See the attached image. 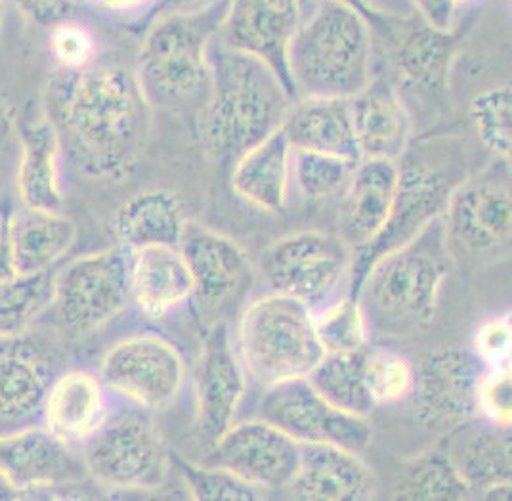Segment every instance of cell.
Returning a JSON list of instances; mask_svg holds the SVG:
<instances>
[{
	"mask_svg": "<svg viewBox=\"0 0 512 501\" xmlns=\"http://www.w3.org/2000/svg\"><path fill=\"white\" fill-rule=\"evenodd\" d=\"M50 98L54 127L79 171L109 180L128 175L148 144L153 109L132 69L98 60L83 71L56 69Z\"/></svg>",
	"mask_w": 512,
	"mask_h": 501,
	"instance_id": "1",
	"label": "cell"
},
{
	"mask_svg": "<svg viewBox=\"0 0 512 501\" xmlns=\"http://www.w3.org/2000/svg\"><path fill=\"white\" fill-rule=\"evenodd\" d=\"M209 94L197 113V136L218 163L239 155L281 129L295 96L272 67L220 43L209 44Z\"/></svg>",
	"mask_w": 512,
	"mask_h": 501,
	"instance_id": "2",
	"label": "cell"
},
{
	"mask_svg": "<svg viewBox=\"0 0 512 501\" xmlns=\"http://www.w3.org/2000/svg\"><path fill=\"white\" fill-rule=\"evenodd\" d=\"M451 264L442 217L373 262L352 291L369 335L413 339L432 326Z\"/></svg>",
	"mask_w": 512,
	"mask_h": 501,
	"instance_id": "3",
	"label": "cell"
},
{
	"mask_svg": "<svg viewBox=\"0 0 512 501\" xmlns=\"http://www.w3.org/2000/svg\"><path fill=\"white\" fill-rule=\"evenodd\" d=\"M373 29L341 0H302L289 46L295 98H352L373 79Z\"/></svg>",
	"mask_w": 512,
	"mask_h": 501,
	"instance_id": "4",
	"label": "cell"
},
{
	"mask_svg": "<svg viewBox=\"0 0 512 501\" xmlns=\"http://www.w3.org/2000/svg\"><path fill=\"white\" fill-rule=\"evenodd\" d=\"M228 0L186 12H163L140 46L136 79L151 108L201 111L209 94V44L218 33Z\"/></svg>",
	"mask_w": 512,
	"mask_h": 501,
	"instance_id": "5",
	"label": "cell"
},
{
	"mask_svg": "<svg viewBox=\"0 0 512 501\" xmlns=\"http://www.w3.org/2000/svg\"><path fill=\"white\" fill-rule=\"evenodd\" d=\"M235 350L247 375L264 387L308 377L325 354L316 335L312 308L276 291L243 308Z\"/></svg>",
	"mask_w": 512,
	"mask_h": 501,
	"instance_id": "6",
	"label": "cell"
},
{
	"mask_svg": "<svg viewBox=\"0 0 512 501\" xmlns=\"http://www.w3.org/2000/svg\"><path fill=\"white\" fill-rule=\"evenodd\" d=\"M86 475L109 490L155 492L171 471V454L150 410L128 404L111 408L102 425L83 442Z\"/></svg>",
	"mask_w": 512,
	"mask_h": 501,
	"instance_id": "7",
	"label": "cell"
},
{
	"mask_svg": "<svg viewBox=\"0 0 512 501\" xmlns=\"http://www.w3.org/2000/svg\"><path fill=\"white\" fill-rule=\"evenodd\" d=\"M354 251L339 234L300 230L274 241L260 257L270 291L295 297L312 312L341 297L352 282Z\"/></svg>",
	"mask_w": 512,
	"mask_h": 501,
	"instance_id": "8",
	"label": "cell"
},
{
	"mask_svg": "<svg viewBox=\"0 0 512 501\" xmlns=\"http://www.w3.org/2000/svg\"><path fill=\"white\" fill-rule=\"evenodd\" d=\"M463 178L448 163L409 155L398 161V186L392 209L381 234L367 247L354 253L350 293L362 282L363 274L386 253L415 240L423 230L444 215L449 197Z\"/></svg>",
	"mask_w": 512,
	"mask_h": 501,
	"instance_id": "9",
	"label": "cell"
},
{
	"mask_svg": "<svg viewBox=\"0 0 512 501\" xmlns=\"http://www.w3.org/2000/svg\"><path fill=\"white\" fill-rule=\"evenodd\" d=\"M128 305V249L121 245L83 255L54 272L50 308L71 335L106 326Z\"/></svg>",
	"mask_w": 512,
	"mask_h": 501,
	"instance_id": "10",
	"label": "cell"
},
{
	"mask_svg": "<svg viewBox=\"0 0 512 501\" xmlns=\"http://www.w3.org/2000/svg\"><path fill=\"white\" fill-rule=\"evenodd\" d=\"M505 165L463 180L449 197L442 226L451 259H490L511 243V176Z\"/></svg>",
	"mask_w": 512,
	"mask_h": 501,
	"instance_id": "11",
	"label": "cell"
},
{
	"mask_svg": "<svg viewBox=\"0 0 512 501\" xmlns=\"http://www.w3.org/2000/svg\"><path fill=\"white\" fill-rule=\"evenodd\" d=\"M107 393L144 410H163L182 393L186 362L171 341L155 333H136L115 343L100 364Z\"/></svg>",
	"mask_w": 512,
	"mask_h": 501,
	"instance_id": "12",
	"label": "cell"
},
{
	"mask_svg": "<svg viewBox=\"0 0 512 501\" xmlns=\"http://www.w3.org/2000/svg\"><path fill=\"white\" fill-rule=\"evenodd\" d=\"M258 417L299 444H335L362 456L371 444V423L329 404L306 377L266 387Z\"/></svg>",
	"mask_w": 512,
	"mask_h": 501,
	"instance_id": "13",
	"label": "cell"
},
{
	"mask_svg": "<svg viewBox=\"0 0 512 501\" xmlns=\"http://www.w3.org/2000/svg\"><path fill=\"white\" fill-rule=\"evenodd\" d=\"M180 249L192 270L190 303L201 322H207V326L226 322V314L245 299L255 282L247 253L232 238L190 222Z\"/></svg>",
	"mask_w": 512,
	"mask_h": 501,
	"instance_id": "14",
	"label": "cell"
},
{
	"mask_svg": "<svg viewBox=\"0 0 512 501\" xmlns=\"http://www.w3.org/2000/svg\"><path fill=\"white\" fill-rule=\"evenodd\" d=\"M486 364L472 349L430 352L415 366L411 393L417 419L428 431L448 435L478 417L476 394Z\"/></svg>",
	"mask_w": 512,
	"mask_h": 501,
	"instance_id": "15",
	"label": "cell"
},
{
	"mask_svg": "<svg viewBox=\"0 0 512 501\" xmlns=\"http://www.w3.org/2000/svg\"><path fill=\"white\" fill-rule=\"evenodd\" d=\"M205 465L222 467L256 490H285L299 463V442L262 417L232 423L209 444Z\"/></svg>",
	"mask_w": 512,
	"mask_h": 501,
	"instance_id": "16",
	"label": "cell"
},
{
	"mask_svg": "<svg viewBox=\"0 0 512 501\" xmlns=\"http://www.w3.org/2000/svg\"><path fill=\"white\" fill-rule=\"evenodd\" d=\"M300 18L302 0H228L216 39L272 67L295 96L289 77V46Z\"/></svg>",
	"mask_w": 512,
	"mask_h": 501,
	"instance_id": "17",
	"label": "cell"
},
{
	"mask_svg": "<svg viewBox=\"0 0 512 501\" xmlns=\"http://www.w3.org/2000/svg\"><path fill=\"white\" fill-rule=\"evenodd\" d=\"M193 383L199 427L213 444L234 423L247 393V371L232 343L228 322L207 327Z\"/></svg>",
	"mask_w": 512,
	"mask_h": 501,
	"instance_id": "18",
	"label": "cell"
},
{
	"mask_svg": "<svg viewBox=\"0 0 512 501\" xmlns=\"http://www.w3.org/2000/svg\"><path fill=\"white\" fill-rule=\"evenodd\" d=\"M52 379V360L37 339L25 331L0 335V435L37 425Z\"/></svg>",
	"mask_w": 512,
	"mask_h": 501,
	"instance_id": "19",
	"label": "cell"
},
{
	"mask_svg": "<svg viewBox=\"0 0 512 501\" xmlns=\"http://www.w3.org/2000/svg\"><path fill=\"white\" fill-rule=\"evenodd\" d=\"M0 473L16 490L18 498L33 490H52L85 479L83 458L71 444L31 425L10 435H0Z\"/></svg>",
	"mask_w": 512,
	"mask_h": 501,
	"instance_id": "20",
	"label": "cell"
},
{
	"mask_svg": "<svg viewBox=\"0 0 512 501\" xmlns=\"http://www.w3.org/2000/svg\"><path fill=\"white\" fill-rule=\"evenodd\" d=\"M388 58L396 81L423 96L442 94L457 50L453 31L430 27L421 18L407 22L392 18L384 31Z\"/></svg>",
	"mask_w": 512,
	"mask_h": 501,
	"instance_id": "21",
	"label": "cell"
},
{
	"mask_svg": "<svg viewBox=\"0 0 512 501\" xmlns=\"http://www.w3.org/2000/svg\"><path fill=\"white\" fill-rule=\"evenodd\" d=\"M375 477L360 454L335 444H299V463L283 492L293 500L363 501L375 496Z\"/></svg>",
	"mask_w": 512,
	"mask_h": 501,
	"instance_id": "22",
	"label": "cell"
},
{
	"mask_svg": "<svg viewBox=\"0 0 512 501\" xmlns=\"http://www.w3.org/2000/svg\"><path fill=\"white\" fill-rule=\"evenodd\" d=\"M398 186V161L360 159L339 196V236L352 251L375 240L388 220Z\"/></svg>",
	"mask_w": 512,
	"mask_h": 501,
	"instance_id": "23",
	"label": "cell"
},
{
	"mask_svg": "<svg viewBox=\"0 0 512 501\" xmlns=\"http://www.w3.org/2000/svg\"><path fill=\"white\" fill-rule=\"evenodd\" d=\"M130 305L146 318L161 320L192 301L193 278L180 245L128 249Z\"/></svg>",
	"mask_w": 512,
	"mask_h": 501,
	"instance_id": "24",
	"label": "cell"
},
{
	"mask_svg": "<svg viewBox=\"0 0 512 501\" xmlns=\"http://www.w3.org/2000/svg\"><path fill=\"white\" fill-rule=\"evenodd\" d=\"M348 104L360 159L400 161L409 148L411 119L398 87L373 77Z\"/></svg>",
	"mask_w": 512,
	"mask_h": 501,
	"instance_id": "25",
	"label": "cell"
},
{
	"mask_svg": "<svg viewBox=\"0 0 512 501\" xmlns=\"http://www.w3.org/2000/svg\"><path fill=\"white\" fill-rule=\"evenodd\" d=\"M446 454L472 496L512 479L511 429L474 417L449 431Z\"/></svg>",
	"mask_w": 512,
	"mask_h": 501,
	"instance_id": "26",
	"label": "cell"
},
{
	"mask_svg": "<svg viewBox=\"0 0 512 501\" xmlns=\"http://www.w3.org/2000/svg\"><path fill=\"white\" fill-rule=\"evenodd\" d=\"M109 412L106 385L100 375L69 370L54 377L44 398L43 423L67 444H81Z\"/></svg>",
	"mask_w": 512,
	"mask_h": 501,
	"instance_id": "27",
	"label": "cell"
},
{
	"mask_svg": "<svg viewBox=\"0 0 512 501\" xmlns=\"http://www.w3.org/2000/svg\"><path fill=\"white\" fill-rule=\"evenodd\" d=\"M8 245L18 278L54 270L77 240V226L62 211L25 207L6 213Z\"/></svg>",
	"mask_w": 512,
	"mask_h": 501,
	"instance_id": "28",
	"label": "cell"
},
{
	"mask_svg": "<svg viewBox=\"0 0 512 501\" xmlns=\"http://www.w3.org/2000/svg\"><path fill=\"white\" fill-rule=\"evenodd\" d=\"M232 188L256 209L279 215L291 197V146L281 129L235 159Z\"/></svg>",
	"mask_w": 512,
	"mask_h": 501,
	"instance_id": "29",
	"label": "cell"
},
{
	"mask_svg": "<svg viewBox=\"0 0 512 501\" xmlns=\"http://www.w3.org/2000/svg\"><path fill=\"white\" fill-rule=\"evenodd\" d=\"M281 131L291 150L331 153L360 161L350 104L344 98H300L289 109Z\"/></svg>",
	"mask_w": 512,
	"mask_h": 501,
	"instance_id": "30",
	"label": "cell"
},
{
	"mask_svg": "<svg viewBox=\"0 0 512 501\" xmlns=\"http://www.w3.org/2000/svg\"><path fill=\"white\" fill-rule=\"evenodd\" d=\"M188 220L180 197L171 190H146L115 209L109 230L117 245L136 249L146 245H180Z\"/></svg>",
	"mask_w": 512,
	"mask_h": 501,
	"instance_id": "31",
	"label": "cell"
},
{
	"mask_svg": "<svg viewBox=\"0 0 512 501\" xmlns=\"http://www.w3.org/2000/svg\"><path fill=\"white\" fill-rule=\"evenodd\" d=\"M18 163V192L25 207L62 211L64 194L60 178L62 142L54 123L39 117L23 127Z\"/></svg>",
	"mask_w": 512,
	"mask_h": 501,
	"instance_id": "32",
	"label": "cell"
},
{
	"mask_svg": "<svg viewBox=\"0 0 512 501\" xmlns=\"http://www.w3.org/2000/svg\"><path fill=\"white\" fill-rule=\"evenodd\" d=\"M392 498L398 501H461L469 500L472 494L442 446L407 461L396 477Z\"/></svg>",
	"mask_w": 512,
	"mask_h": 501,
	"instance_id": "33",
	"label": "cell"
},
{
	"mask_svg": "<svg viewBox=\"0 0 512 501\" xmlns=\"http://www.w3.org/2000/svg\"><path fill=\"white\" fill-rule=\"evenodd\" d=\"M363 352L323 354L320 364L306 377L308 383L329 404L348 414L369 417L375 402L367 393L363 379Z\"/></svg>",
	"mask_w": 512,
	"mask_h": 501,
	"instance_id": "34",
	"label": "cell"
},
{
	"mask_svg": "<svg viewBox=\"0 0 512 501\" xmlns=\"http://www.w3.org/2000/svg\"><path fill=\"white\" fill-rule=\"evenodd\" d=\"M358 161L331 153L291 150V190L308 203H323L342 194Z\"/></svg>",
	"mask_w": 512,
	"mask_h": 501,
	"instance_id": "35",
	"label": "cell"
},
{
	"mask_svg": "<svg viewBox=\"0 0 512 501\" xmlns=\"http://www.w3.org/2000/svg\"><path fill=\"white\" fill-rule=\"evenodd\" d=\"M314 326L325 354H354L369 347V329L362 306L352 293H344L314 312Z\"/></svg>",
	"mask_w": 512,
	"mask_h": 501,
	"instance_id": "36",
	"label": "cell"
},
{
	"mask_svg": "<svg viewBox=\"0 0 512 501\" xmlns=\"http://www.w3.org/2000/svg\"><path fill=\"white\" fill-rule=\"evenodd\" d=\"M54 272L0 282V335L25 331L50 308Z\"/></svg>",
	"mask_w": 512,
	"mask_h": 501,
	"instance_id": "37",
	"label": "cell"
},
{
	"mask_svg": "<svg viewBox=\"0 0 512 501\" xmlns=\"http://www.w3.org/2000/svg\"><path fill=\"white\" fill-rule=\"evenodd\" d=\"M363 379L375 406H394L411 398L415 364L398 350L367 347L363 352Z\"/></svg>",
	"mask_w": 512,
	"mask_h": 501,
	"instance_id": "38",
	"label": "cell"
},
{
	"mask_svg": "<svg viewBox=\"0 0 512 501\" xmlns=\"http://www.w3.org/2000/svg\"><path fill=\"white\" fill-rule=\"evenodd\" d=\"M470 123L486 150L499 161L511 159V85L486 88L470 102Z\"/></svg>",
	"mask_w": 512,
	"mask_h": 501,
	"instance_id": "39",
	"label": "cell"
},
{
	"mask_svg": "<svg viewBox=\"0 0 512 501\" xmlns=\"http://www.w3.org/2000/svg\"><path fill=\"white\" fill-rule=\"evenodd\" d=\"M171 459L186 482V488L190 490L193 500L253 501L264 498V494L256 490L255 486L222 467L205 463L195 465L182 458Z\"/></svg>",
	"mask_w": 512,
	"mask_h": 501,
	"instance_id": "40",
	"label": "cell"
},
{
	"mask_svg": "<svg viewBox=\"0 0 512 501\" xmlns=\"http://www.w3.org/2000/svg\"><path fill=\"white\" fill-rule=\"evenodd\" d=\"M48 44L56 69L62 71H83L98 60L96 37L83 23L71 18L50 27Z\"/></svg>",
	"mask_w": 512,
	"mask_h": 501,
	"instance_id": "41",
	"label": "cell"
},
{
	"mask_svg": "<svg viewBox=\"0 0 512 501\" xmlns=\"http://www.w3.org/2000/svg\"><path fill=\"white\" fill-rule=\"evenodd\" d=\"M478 417L493 425L511 429L512 383L511 366L486 368L476 394Z\"/></svg>",
	"mask_w": 512,
	"mask_h": 501,
	"instance_id": "42",
	"label": "cell"
},
{
	"mask_svg": "<svg viewBox=\"0 0 512 501\" xmlns=\"http://www.w3.org/2000/svg\"><path fill=\"white\" fill-rule=\"evenodd\" d=\"M511 343V314H505L480 326L472 350L486 368L511 366Z\"/></svg>",
	"mask_w": 512,
	"mask_h": 501,
	"instance_id": "43",
	"label": "cell"
},
{
	"mask_svg": "<svg viewBox=\"0 0 512 501\" xmlns=\"http://www.w3.org/2000/svg\"><path fill=\"white\" fill-rule=\"evenodd\" d=\"M20 4L25 16H29L33 22L54 27L56 23L69 20L73 2L71 0H16Z\"/></svg>",
	"mask_w": 512,
	"mask_h": 501,
	"instance_id": "44",
	"label": "cell"
},
{
	"mask_svg": "<svg viewBox=\"0 0 512 501\" xmlns=\"http://www.w3.org/2000/svg\"><path fill=\"white\" fill-rule=\"evenodd\" d=\"M417 16L434 29L453 31L455 22V4L453 0H409Z\"/></svg>",
	"mask_w": 512,
	"mask_h": 501,
	"instance_id": "45",
	"label": "cell"
},
{
	"mask_svg": "<svg viewBox=\"0 0 512 501\" xmlns=\"http://www.w3.org/2000/svg\"><path fill=\"white\" fill-rule=\"evenodd\" d=\"M14 264L10 257V245H8V226H6V213L0 215V282L16 280Z\"/></svg>",
	"mask_w": 512,
	"mask_h": 501,
	"instance_id": "46",
	"label": "cell"
},
{
	"mask_svg": "<svg viewBox=\"0 0 512 501\" xmlns=\"http://www.w3.org/2000/svg\"><path fill=\"white\" fill-rule=\"evenodd\" d=\"M341 2L352 6V8H356V10L362 14L363 18L369 22L373 31L377 29V31L381 33L384 25L388 22V14H383V12L375 10V6L371 4V0H341Z\"/></svg>",
	"mask_w": 512,
	"mask_h": 501,
	"instance_id": "47",
	"label": "cell"
},
{
	"mask_svg": "<svg viewBox=\"0 0 512 501\" xmlns=\"http://www.w3.org/2000/svg\"><path fill=\"white\" fill-rule=\"evenodd\" d=\"M14 134H16V123H14L12 108L0 94V153L8 150L10 142L14 140Z\"/></svg>",
	"mask_w": 512,
	"mask_h": 501,
	"instance_id": "48",
	"label": "cell"
},
{
	"mask_svg": "<svg viewBox=\"0 0 512 501\" xmlns=\"http://www.w3.org/2000/svg\"><path fill=\"white\" fill-rule=\"evenodd\" d=\"M92 2H96L98 6H102L104 10L113 14H132L157 4V0H92Z\"/></svg>",
	"mask_w": 512,
	"mask_h": 501,
	"instance_id": "49",
	"label": "cell"
},
{
	"mask_svg": "<svg viewBox=\"0 0 512 501\" xmlns=\"http://www.w3.org/2000/svg\"><path fill=\"white\" fill-rule=\"evenodd\" d=\"M213 0H157V10L159 14L163 12H186V10H195Z\"/></svg>",
	"mask_w": 512,
	"mask_h": 501,
	"instance_id": "50",
	"label": "cell"
},
{
	"mask_svg": "<svg viewBox=\"0 0 512 501\" xmlns=\"http://www.w3.org/2000/svg\"><path fill=\"white\" fill-rule=\"evenodd\" d=\"M14 498H18L16 490L8 484V480L4 479L2 473H0V500H14Z\"/></svg>",
	"mask_w": 512,
	"mask_h": 501,
	"instance_id": "51",
	"label": "cell"
},
{
	"mask_svg": "<svg viewBox=\"0 0 512 501\" xmlns=\"http://www.w3.org/2000/svg\"><path fill=\"white\" fill-rule=\"evenodd\" d=\"M4 14H6V4H4V0H0V29L4 23Z\"/></svg>",
	"mask_w": 512,
	"mask_h": 501,
	"instance_id": "52",
	"label": "cell"
},
{
	"mask_svg": "<svg viewBox=\"0 0 512 501\" xmlns=\"http://www.w3.org/2000/svg\"><path fill=\"white\" fill-rule=\"evenodd\" d=\"M470 2H476V0H453L455 8H463V6H467Z\"/></svg>",
	"mask_w": 512,
	"mask_h": 501,
	"instance_id": "53",
	"label": "cell"
},
{
	"mask_svg": "<svg viewBox=\"0 0 512 501\" xmlns=\"http://www.w3.org/2000/svg\"><path fill=\"white\" fill-rule=\"evenodd\" d=\"M73 2V6H79V4H85L88 0H71Z\"/></svg>",
	"mask_w": 512,
	"mask_h": 501,
	"instance_id": "54",
	"label": "cell"
}]
</instances>
